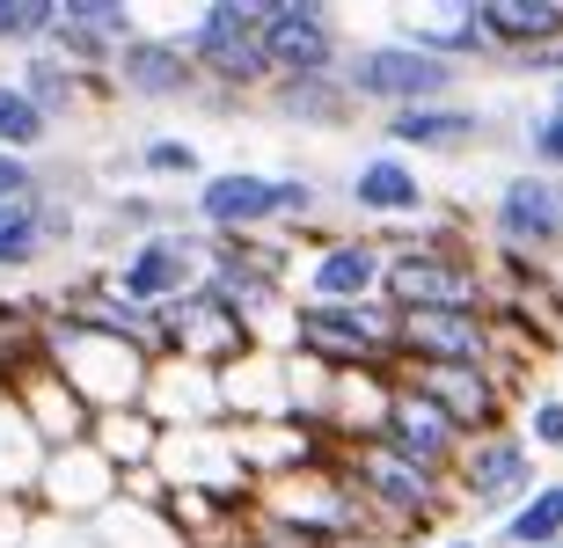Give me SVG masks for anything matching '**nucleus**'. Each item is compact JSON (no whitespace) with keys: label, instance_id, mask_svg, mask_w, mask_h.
<instances>
[{"label":"nucleus","instance_id":"obj_3","mask_svg":"<svg viewBox=\"0 0 563 548\" xmlns=\"http://www.w3.org/2000/svg\"><path fill=\"white\" fill-rule=\"evenodd\" d=\"M352 81L366 96H439L446 88V66L424 59V52H366Z\"/></svg>","mask_w":563,"mask_h":548},{"label":"nucleus","instance_id":"obj_20","mask_svg":"<svg viewBox=\"0 0 563 548\" xmlns=\"http://www.w3.org/2000/svg\"><path fill=\"white\" fill-rule=\"evenodd\" d=\"M418 44H476V8H439V15H418Z\"/></svg>","mask_w":563,"mask_h":548},{"label":"nucleus","instance_id":"obj_13","mask_svg":"<svg viewBox=\"0 0 563 548\" xmlns=\"http://www.w3.org/2000/svg\"><path fill=\"white\" fill-rule=\"evenodd\" d=\"M66 44H103V37H125V8H110V0H81V8H66L59 15Z\"/></svg>","mask_w":563,"mask_h":548},{"label":"nucleus","instance_id":"obj_29","mask_svg":"<svg viewBox=\"0 0 563 548\" xmlns=\"http://www.w3.org/2000/svg\"><path fill=\"white\" fill-rule=\"evenodd\" d=\"M542 439H563V402H549V410H542Z\"/></svg>","mask_w":563,"mask_h":548},{"label":"nucleus","instance_id":"obj_6","mask_svg":"<svg viewBox=\"0 0 563 548\" xmlns=\"http://www.w3.org/2000/svg\"><path fill=\"white\" fill-rule=\"evenodd\" d=\"M505 234H520V242H556L563 234V190L556 183H512L505 190Z\"/></svg>","mask_w":563,"mask_h":548},{"label":"nucleus","instance_id":"obj_15","mask_svg":"<svg viewBox=\"0 0 563 548\" xmlns=\"http://www.w3.org/2000/svg\"><path fill=\"white\" fill-rule=\"evenodd\" d=\"M44 139V110L37 96H22V88H0V147H30Z\"/></svg>","mask_w":563,"mask_h":548},{"label":"nucleus","instance_id":"obj_22","mask_svg":"<svg viewBox=\"0 0 563 548\" xmlns=\"http://www.w3.org/2000/svg\"><path fill=\"white\" fill-rule=\"evenodd\" d=\"M52 15V0H0V37H30V30H44Z\"/></svg>","mask_w":563,"mask_h":548},{"label":"nucleus","instance_id":"obj_5","mask_svg":"<svg viewBox=\"0 0 563 548\" xmlns=\"http://www.w3.org/2000/svg\"><path fill=\"white\" fill-rule=\"evenodd\" d=\"M264 44H272V66H300V74H314V66L330 59V30H322L308 8H272Z\"/></svg>","mask_w":563,"mask_h":548},{"label":"nucleus","instance_id":"obj_16","mask_svg":"<svg viewBox=\"0 0 563 548\" xmlns=\"http://www.w3.org/2000/svg\"><path fill=\"white\" fill-rule=\"evenodd\" d=\"M366 278H374V249H336L322 271H314V286L330 300H344V293H366Z\"/></svg>","mask_w":563,"mask_h":548},{"label":"nucleus","instance_id":"obj_17","mask_svg":"<svg viewBox=\"0 0 563 548\" xmlns=\"http://www.w3.org/2000/svg\"><path fill=\"white\" fill-rule=\"evenodd\" d=\"M556 527H563V490H549V497H534V505L512 519V541L542 548V541H556Z\"/></svg>","mask_w":563,"mask_h":548},{"label":"nucleus","instance_id":"obj_23","mask_svg":"<svg viewBox=\"0 0 563 548\" xmlns=\"http://www.w3.org/2000/svg\"><path fill=\"white\" fill-rule=\"evenodd\" d=\"M374 483L388 490L396 505H418V497H424V476H410V468H402V461H388V454L374 461Z\"/></svg>","mask_w":563,"mask_h":548},{"label":"nucleus","instance_id":"obj_19","mask_svg":"<svg viewBox=\"0 0 563 548\" xmlns=\"http://www.w3.org/2000/svg\"><path fill=\"white\" fill-rule=\"evenodd\" d=\"M30 242H37L30 190H22V198H0V264H8V256H30Z\"/></svg>","mask_w":563,"mask_h":548},{"label":"nucleus","instance_id":"obj_4","mask_svg":"<svg viewBox=\"0 0 563 548\" xmlns=\"http://www.w3.org/2000/svg\"><path fill=\"white\" fill-rule=\"evenodd\" d=\"M278 205H308V183H256V176H228V183L206 190L212 220H264Z\"/></svg>","mask_w":563,"mask_h":548},{"label":"nucleus","instance_id":"obj_12","mask_svg":"<svg viewBox=\"0 0 563 548\" xmlns=\"http://www.w3.org/2000/svg\"><path fill=\"white\" fill-rule=\"evenodd\" d=\"M125 81L146 88V96H168V88H184V66H176L168 44H132L125 52Z\"/></svg>","mask_w":563,"mask_h":548},{"label":"nucleus","instance_id":"obj_1","mask_svg":"<svg viewBox=\"0 0 563 548\" xmlns=\"http://www.w3.org/2000/svg\"><path fill=\"white\" fill-rule=\"evenodd\" d=\"M388 293L410 300V315H468L476 286H468V271H461V264H439V256H402V264H388Z\"/></svg>","mask_w":563,"mask_h":548},{"label":"nucleus","instance_id":"obj_27","mask_svg":"<svg viewBox=\"0 0 563 548\" xmlns=\"http://www.w3.org/2000/svg\"><path fill=\"white\" fill-rule=\"evenodd\" d=\"M542 154H549V161H563V118H549V125H542Z\"/></svg>","mask_w":563,"mask_h":548},{"label":"nucleus","instance_id":"obj_2","mask_svg":"<svg viewBox=\"0 0 563 548\" xmlns=\"http://www.w3.org/2000/svg\"><path fill=\"white\" fill-rule=\"evenodd\" d=\"M264 22H272V8H212L206 15V52L220 59V74H256V66H272V44H264Z\"/></svg>","mask_w":563,"mask_h":548},{"label":"nucleus","instance_id":"obj_7","mask_svg":"<svg viewBox=\"0 0 563 548\" xmlns=\"http://www.w3.org/2000/svg\"><path fill=\"white\" fill-rule=\"evenodd\" d=\"M424 402H432L439 417H468V424L490 417V388H483L468 366H439V373H424Z\"/></svg>","mask_w":563,"mask_h":548},{"label":"nucleus","instance_id":"obj_18","mask_svg":"<svg viewBox=\"0 0 563 548\" xmlns=\"http://www.w3.org/2000/svg\"><path fill=\"white\" fill-rule=\"evenodd\" d=\"M512 483H520V446H483V454H476V490H483V497H505V490H512Z\"/></svg>","mask_w":563,"mask_h":548},{"label":"nucleus","instance_id":"obj_8","mask_svg":"<svg viewBox=\"0 0 563 548\" xmlns=\"http://www.w3.org/2000/svg\"><path fill=\"white\" fill-rule=\"evenodd\" d=\"M410 344L432 351L439 366H468L476 359V322L468 315H410Z\"/></svg>","mask_w":563,"mask_h":548},{"label":"nucleus","instance_id":"obj_10","mask_svg":"<svg viewBox=\"0 0 563 548\" xmlns=\"http://www.w3.org/2000/svg\"><path fill=\"white\" fill-rule=\"evenodd\" d=\"M300 344L330 351V359H366V351H374V337H366L358 322H344V315H300Z\"/></svg>","mask_w":563,"mask_h":548},{"label":"nucleus","instance_id":"obj_25","mask_svg":"<svg viewBox=\"0 0 563 548\" xmlns=\"http://www.w3.org/2000/svg\"><path fill=\"white\" fill-rule=\"evenodd\" d=\"M30 88H37L44 103H59V96H66V74H59V66H37V74H30Z\"/></svg>","mask_w":563,"mask_h":548},{"label":"nucleus","instance_id":"obj_26","mask_svg":"<svg viewBox=\"0 0 563 548\" xmlns=\"http://www.w3.org/2000/svg\"><path fill=\"white\" fill-rule=\"evenodd\" d=\"M22 190H30V176H22L15 161H8V154H0V198H22Z\"/></svg>","mask_w":563,"mask_h":548},{"label":"nucleus","instance_id":"obj_9","mask_svg":"<svg viewBox=\"0 0 563 548\" xmlns=\"http://www.w3.org/2000/svg\"><path fill=\"white\" fill-rule=\"evenodd\" d=\"M483 30H498V37H556L563 8H549V0H490Z\"/></svg>","mask_w":563,"mask_h":548},{"label":"nucleus","instance_id":"obj_24","mask_svg":"<svg viewBox=\"0 0 563 548\" xmlns=\"http://www.w3.org/2000/svg\"><path fill=\"white\" fill-rule=\"evenodd\" d=\"M168 278H176V264H168V249H154V256H140V264H132V278H125V286L146 300V293H162Z\"/></svg>","mask_w":563,"mask_h":548},{"label":"nucleus","instance_id":"obj_11","mask_svg":"<svg viewBox=\"0 0 563 548\" xmlns=\"http://www.w3.org/2000/svg\"><path fill=\"white\" fill-rule=\"evenodd\" d=\"M396 446L418 454V461H439V454H446V424H439L432 402H402L396 410Z\"/></svg>","mask_w":563,"mask_h":548},{"label":"nucleus","instance_id":"obj_28","mask_svg":"<svg viewBox=\"0 0 563 548\" xmlns=\"http://www.w3.org/2000/svg\"><path fill=\"white\" fill-rule=\"evenodd\" d=\"M154 169H190V147H154Z\"/></svg>","mask_w":563,"mask_h":548},{"label":"nucleus","instance_id":"obj_21","mask_svg":"<svg viewBox=\"0 0 563 548\" xmlns=\"http://www.w3.org/2000/svg\"><path fill=\"white\" fill-rule=\"evenodd\" d=\"M468 125H476V118H461V110H402L396 118L402 139H461Z\"/></svg>","mask_w":563,"mask_h":548},{"label":"nucleus","instance_id":"obj_14","mask_svg":"<svg viewBox=\"0 0 563 548\" xmlns=\"http://www.w3.org/2000/svg\"><path fill=\"white\" fill-rule=\"evenodd\" d=\"M358 205H380V212H402V205H418V183L396 169V161H374V169L358 176Z\"/></svg>","mask_w":563,"mask_h":548}]
</instances>
